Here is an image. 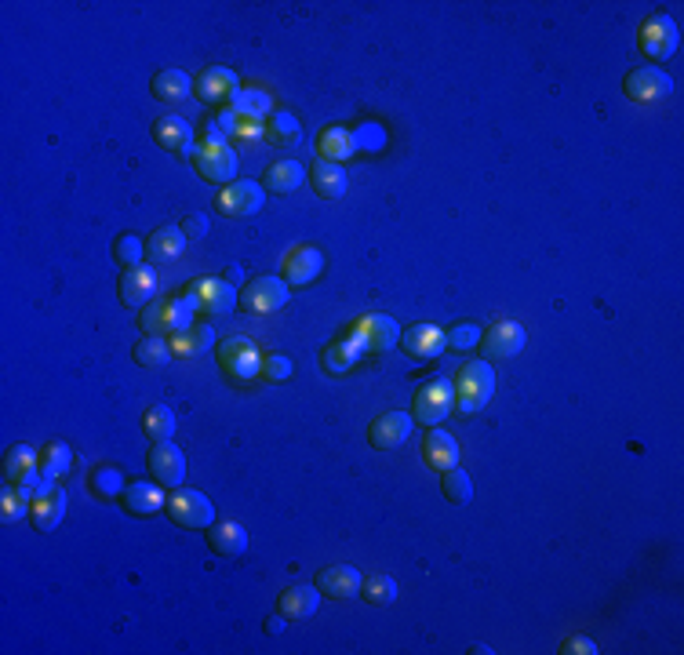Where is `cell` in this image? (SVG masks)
I'll return each mask as SVG.
<instances>
[{
  "instance_id": "cell-11",
  "label": "cell",
  "mask_w": 684,
  "mask_h": 655,
  "mask_svg": "<svg viewBox=\"0 0 684 655\" xmlns=\"http://www.w3.org/2000/svg\"><path fill=\"white\" fill-rule=\"evenodd\" d=\"M237 91H241V81L230 66H208L197 77V99L208 102V106H233Z\"/></svg>"
},
{
  "instance_id": "cell-29",
  "label": "cell",
  "mask_w": 684,
  "mask_h": 655,
  "mask_svg": "<svg viewBox=\"0 0 684 655\" xmlns=\"http://www.w3.org/2000/svg\"><path fill=\"white\" fill-rule=\"evenodd\" d=\"M310 179H313V193L324 197V201H339L342 193H346V186H350V179H346V172H342V164H332V161L313 164Z\"/></svg>"
},
{
  "instance_id": "cell-25",
  "label": "cell",
  "mask_w": 684,
  "mask_h": 655,
  "mask_svg": "<svg viewBox=\"0 0 684 655\" xmlns=\"http://www.w3.org/2000/svg\"><path fill=\"white\" fill-rule=\"evenodd\" d=\"M186 252V233H182V226H157V230L146 237V255H150V262H175L179 255Z\"/></svg>"
},
{
  "instance_id": "cell-6",
  "label": "cell",
  "mask_w": 684,
  "mask_h": 655,
  "mask_svg": "<svg viewBox=\"0 0 684 655\" xmlns=\"http://www.w3.org/2000/svg\"><path fill=\"white\" fill-rule=\"evenodd\" d=\"M452 404H455V390L448 379H433V383H423L415 390V401H412V419L426 426H437L441 419L452 415Z\"/></svg>"
},
{
  "instance_id": "cell-47",
  "label": "cell",
  "mask_w": 684,
  "mask_h": 655,
  "mask_svg": "<svg viewBox=\"0 0 684 655\" xmlns=\"http://www.w3.org/2000/svg\"><path fill=\"white\" fill-rule=\"evenodd\" d=\"M561 652L564 655H597L601 648H597L590 637H568V641L561 645Z\"/></svg>"
},
{
  "instance_id": "cell-34",
  "label": "cell",
  "mask_w": 684,
  "mask_h": 655,
  "mask_svg": "<svg viewBox=\"0 0 684 655\" xmlns=\"http://www.w3.org/2000/svg\"><path fill=\"white\" fill-rule=\"evenodd\" d=\"M142 434L150 437L153 444L171 441V434H175V415H171L168 404H153V408H146V415H142Z\"/></svg>"
},
{
  "instance_id": "cell-37",
  "label": "cell",
  "mask_w": 684,
  "mask_h": 655,
  "mask_svg": "<svg viewBox=\"0 0 684 655\" xmlns=\"http://www.w3.org/2000/svg\"><path fill=\"white\" fill-rule=\"evenodd\" d=\"M397 594H401V586H397V579H390V575H368V579L361 583V597L375 608L393 605Z\"/></svg>"
},
{
  "instance_id": "cell-20",
  "label": "cell",
  "mask_w": 684,
  "mask_h": 655,
  "mask_svg": "<svg viewBox=\"0 0 684 655\" xmlns=\"http://www.w3.org/2000/svg\"><path fill=\"white\" fill-rule=\"evenodd\" d=\"M124 510L135 517H150V514H161L164 503H168V495L161 492V484L157 481H135V484H124Z\"/></svg>"
},
{
  "instance_id": "cell-4",
  "label": "cell",
  "mask_w": 684,
  "mask_h": 655,
  "mask_svg": "<svg viewBox=\"0 0 684 655\" xmlns=\"http://www.w3.org/2000/svg\"><path fill=\"white\" fill-rule=\"evenodd\" d=\"M193 164H197V175L204 182H212V186H226L237 175V153L226 146V139L222 142L204 139L197 146V153H193Z\"/></svg>"
},
{
  "instance_id": "cell-46",
  "label": "cell",
  "mask_w": 684,
  "mask_h": 655,
  "mask_svg": "<svg viewBox=\"0 0 684 655\" xmlns=\"http://www.w3.org/2000/svg\"><path fill=\"white\" fill-rule=\"evenodd\" d=\"M26 503H30V499H26V495H19V492H4V506H0V510H4V521H22V517H26Z\"/></svg>"
},
{
  "instance_id": "cell-9",
  "label": "cell",
  "mask_w": 684,
  "mask_h": 655,
  "mask_svg": "<svg viewBox=\"0 0 684 655\" xmlns=\"http://www.w3.org/2000/svg\"><path fill=\"white\" fill-rule=\"evenodd\" d=\"M219 368L230 379H255L262 368V353L255 350L248 339H226V343L219 346Z\"/></svg>"
},
{
  "instance_id": "cell-15",
  "label": "cell",
  "mask_w": 684,
  "mask_h": 655,
  "mask_svg": "<svg viewBox=\"0 0 684 655\" xmlns=\"http://www.w3.org/2000/svg\"><path fill=\"white\" fill-rule=\"evenodd\" d=\"M62 514H66V492L55 481H41V488H37V495H33L30 503L33 528L37 532H55Z\"/></svg>"
},
{
  "instance_id": "cell-7",
  "label": "cell",
  "mask_w": 684,
  "mask_h": 655,
  "mask_svg": "<svg viewBox=\"0 0 684 655\" xmlns=\"http://www.w3.org/2000/svg\"><path fill=\"white\" fill-rule=\"evenodd\" d=\"M146 470L153 474V481L161 488H182L186 481V455H182L179 444H153L150 455H146Z\"/></svg>"
},
{
  "instance_id": "cell-40",
  "label": "cell",
  "mask_w": 684,
  "mask_h": 655,
  "mask_svg": "<svg viewBox=\"0 0 684 655\" xmlns=\"http://www.w3.org/2000/svg\"><path fill=\"white\" fill-rule=\"evenodd\" d=\"M357 357H361V346H357L353 335H346L342 343L328 346V353H324V368H328V372H346Z\"/></svg>"
},
{
  "instance_id": "cell-17",
  "label": "cell",
  "mask_w": 684,
  "mask_h": 655,
  "mask_svg": "<svg viewBox=\"0 0 684 655\" xmlns=\"http://www.w3.org/2000/svg\"><path fill=\"white\" fill-rule=\"evenodd\" d=\"M524 339L528 335H524V328L517 321H499L481 335V353L492 357V361H510V357H517L524 350Z\"/></svg>"
},
{
  "instance_id": "cell-24",
  "label": "cell",
  "mask_w": 684,
  "mask_h": 655,
  "mask_svg": "<svg viewBox=\"0 0 684 655\" xmlns=\"http://www.w3.org/2000/svg\"><path fill=\"white\" fill-rule=\"evenodd\" d=\"M423 459H426V466H433V470H441L444 474L448 466H459V444H455V437L448 434V430L433 426V430H426Z\"/></svg>"
},
{
  "instance_id": "cell-39",
  "label": "cell",
  "mask_w": 684,
  "mask_h": 655,
  "mask_svg": "<svg viewBox=\"0 0 684 655\" xmlns=\"http://www.w3.org/2000/svg\"><path fill=\"white\" fill-rule=\"evenodd\" d=\"M241 121H259V117H266L270 113V95L266 91H237V99H233V106H230Z\"/></svg>"
},
{
  "instance_id": "cell-12",
  "label": "cell",
  "mask_w": 684,
  "mask_h": 655,
  "mask_svg": "<svg viewBox=\"0 0 684 655\" xmlns=\"http://www.w3.org/2000/svg\"><path fill=\"white\" fill-rule=\"evenodd\" d=\"M623 91H626V99H634V102H659L674 91V81H670V73H663L659 66H641V70L626 73Z\"/></svg>"
},
{
  "instance_id": "cell-45",
  "label": "cell",
  "mask_w": 684,
  "mask_h": 655,
  "mask_svg": "<svg viewBox=\"0 0 684 655\" xmlns=\"http://www.w3.org/2000/svg\"><path fill=\"white\" fill-rule=\"evenodd\" d=\"M259 375H262V379H270V383H281V379H288V375H292V361H288L284 353H266V357H262Z\"/></svg>"
},
{
  "instance_id": "cell-13",
  "label": "cell",
  "mask_w": 684,
  "mask_h": 655,
  "mask_svg": "<svg viewBox=\"0 0 684 655\" xmlns=\"http://www.w3.org/2000/svg\"><path fill=\"white\" fill-rule=\"evenodd\" d=\"M412 430H415L412 412H383L372 426H368V441H372V448H379V452H393V448H401V444L412 437Z\"/></svg>"
},
{
  "instance_id": "cell-28",
  "label": "cell",
  "mask_w": 684,
  "mask_h": 655,
  "mask_svg": "<svg viewBox=\"0 0 684 655\" xmlns=\"http://www.w3.org/2000/svg\"><path fill=\"white\" fill-rule=\"evenodd\" d=\"M37 463H41V452H33L30 444H15V448L4 455V477H8V484L37 481V477H41Z\"/></svg>"
},
{
  "instance_id": "cell-2",
  "label": "cell",
  "mask_w": 684,
  "mask_h": 655,
  "mask_svg": "<svg viewBox=\"0 0 684 655\" xmlns=\"http://www.w3.org/2000/svg\"><path fill=\"white\" fill-rule=\"evenodd\" d=\"M455 404H459V412L463 415H473L481 412L484 404L492 401L495 393V372L488 361H466L463 368H459V375H455Z\"/></svg>"
},
{
  "instance_id": "cell-49",
  "label": "cell",
  "mask_w": 684,
  "mask_h": 655,
  "mask_svg": "<svg viewBox=\"0 0 684 655\" xmlns=\"http://www.w3.org/2000/svg\"><path fill=\"white\" fill-rule=\"evenodd\" d=\"M284 623H288V619H284V615L277 612V615H273V619H270V623H266V634H270V637H277V634H281V630H284Z\"/></svg>"
},
{
  "instance_id": "cell-30",
  "label": "cell",
  "mask_w": 684,
  "mask_h": 655,
  "mask_svg": "<svg viewBox=\"0 0 684 655\" xmlns=\"http://www.w3.org/2000/svg\"><path fill=\"white\" fill-rule=\"evenodd\" d=\"M168 343H171V353H175V357H197V353L212 350L215 346V328L212 324L197 321V324H190L186 332L171 335Z\"/></svg>"
},
{
  "instance_id": "cell-21",
  "label": "cell",
  "mask_w": 684,
  "mask_h": 655,
  "mask_svg": "<svg viewBox=\"0 0 684 655\" xmlns=\"http://www.w3.org/2000/svg\"><path fill=\"white\" fill-rule=\"evenodd\" d=\"M401 350L415 361H430L444 350V332L437 324H412L408 332H401Z\"/></svg>"
},
{
  "instance_id": "cell-42",
  "label": "cell",
  "mask_w": 684,
  "mask_h": 655,
  "mask_svg": "<svg viewBox=\"0 0 684 655\" xmlns=\"http://www.w3.org/2000/svg\"><path fill=\"white\" fill-rule=\"evenodd\" d=\"M91 492L102 495V499H110V495H121L124 492L121 470H113V466H99V470L91 474Z\"/></svg>"
},
{
  "instance_id": "cell-48",
  "label": "cell",
  "mask_w": 684,
  "mask_h": 655,
  "mask_svg": "<svg viewBox=\"0 0 684 655\" xmlns=\"http://www.w3.org/2000/svg\"><path fill=\"white\" fill-rule=\"evenodd\" d=\"M182 233H186V241H201L204 233H208V219L204 215H190V219L182 222Z\"/></svg>"
},
{
  "instance_id": "cell-23",
  "label": "cell",
  "mask_w": 684,
  "mask_h": 655,
  "mask_svg": "<svg viewBox=\"0 0 684 655\" xmlns=\"http://www.w3.org/2000/svg\"><path fill=\"white\" fill-rule=\"evenodd\" d=\"M153 139H157L161 150L179 153V157H190L193 150V128L182 117H161V121H153Z\"/></svg>"
},
{
  "instance_id": "cell-18",
  "label": "cell",
  "mask_w": 684,
  "mask_h": 655,
  "mask_svg": "<svg viewBox=\"0 0 684 655\" xmlns=\"http://www.w3.org/2000/svg\"><path fill=\"white\" fill-rule=\"evenodd\" d=\"M117 292H121V303L128 310H139V306L153 303V295H157V270L139 262V266H128L121 273V284H117Z\"/></svg>"
},
{
  "instance_id": "cell-26",
  "label": "cell",
  "mask_w": 684,
  "mask_h": 655,
  "mask_svg": "<svg viewBox=\"0 0 684 655\" xmlns=\"http://www.w3.org/2000/svg\"><path fill=\"white\" fill-rule=\"evenodd\" d=\"M324 270V255L317 248H295L284 259V281L288 284H310L317 281Z\"/></svg>"
},
{
  "instance_id": "cell-36",
  "label": "cell",
  "mask_w": 684,
  "mask_h": 655,
  "mask_svg": "<svg viewBox=\"0 0 684 655\" xmlns=\"http://www.w3.org/2000/svg\"><path fill=\"white\" fill-rule=\"evenodd\" d=\"M321 161H332V164H339V161H346L350 153H357V135L353 131H342V128H328L321 135Z\"/></svg>"
},
{
  "instance_id": "cell-22",
  "label": "cell",
  "mask_w": 684,
  "mask_h": 655,
  "mask_svg": "<svg viewBox=\"0 0 684 655\" xmlns=\"http://www.w3.org/2000/svg\"><path fill=\"white\" fill-rule=\"evenodd\" d=\"M321 608V590L317 586H288L281 597H277V612L292 623H302V619H313Z\"/></svg>"
},
{
  "instance_id": "cell-14",
  "label": "cell",
  "mask_w": 684,
  "mask_h": 655,
  "mask_svg": "<svg viewBox=\"0 0 684 655\" xmlns=\"http://www.w3.org/2000/svg\"><path fill=\"white\" fill-rule=\"evenodd\" d=\"M186 295H190L193 303H197V310L204 313H230L233 306H237V288L233 284H226L222 277H201V281H193L190 288H186Z\"/></svg>"
},
{
  "instance_id": "cell-3",
  "label": "cell",
  "mask_w": 684,
  "mask_h": 655,
  "mask_svg": "<svg viewBox=\"0 0 684 655\" xmlns=\"http://www.w3.org/2000/svg\"><path fill=\"white\" fill-rule=\"evenodd\" d=\"M168 517L182 528H197V532H208L215 524V506L212 499L197 488H171L168 503H164Z\"/></svg>"
},
{
  "instance_id": "cell-32",
  "label": "cell",
  "mask_w": 684,
  "mask_h": 655,
  "mask_svg": "<svg viewBox=\"0 0 684 655\" xmlns=\"http://www.w3.org/2000/svg\"><path fill=\"white\" fill-rule=\"evenodd\" d=\"M190 88H193V77L186 70H161L150 84L153 99L161 102H182L190 95Z\"/></svg>"
},
{
  "instance_id": "cell-43",
  "label": "cell",
  "mask_w": 684,
  "mask_h": 655,
  "mask_svg": "<svg viewBox=\"0 0 684 655\" xmlns=\"http://www.w3.org/2000/svg\"><path fill=\"white\" fill-rule=\"evenodd\" d=\"M270 139L273 142H288V146H292V142H299V135H302V128H299V121H295L292 113H273L270 117Z\"/></svg>"
},
{
  "instance_id": "cell-41",
  "label": "cell",
  "mask_w": 684,
  "mask_h": 655,
  "mask_svg": "<svg viewBox=\"0 0 684 655\" xmlns=\"http://www.w3.org/2000/svg\"><path fill=\"white\" fill-rule=\"evenodd\" d=\"M142 255H146V241H142L139 233H121V237L113 241V259L121 262L124 270H128V266H139Z\"/></svg>"
},
{
  "instance_id": "cell-35",
  "label": "cell",
  "mask_w": 684,
  "mask_h": 655,
  "mask_svg": "<svg viewBox=\"0 0 684 655\" xmlns=\"http://www.w3.org/2000/svg\"><path fill=\"white\" fill-rule=\"evenodd\" d=\"M73 463V452H70V444H62V441H51L44 444V452H41V463H37V470H41L44 481H59L66 470H70Z\"/></svg>"
},
{
  "instance_id": "cell-44",
  "label": "cell",
  "mask_w": 684,
  "mask_h": 655,
  "mask_svg": "<svg viewBox=\"0 0 684 655\" xmlns=\"http://www.w3.org/2000/svg\"><path fill=\"white\" fill-rule=\"evenodd\" d=\"M481 343V328L477 324H455L452 332H444V346H455V350H470V346Z\"/></svg>"
},
{
  "instance_id": "cell-33",
  "label": "cell",
  "mask_w": 684,
  "mask_h": 655,
  "mask_svg": "<svg viewBox=\"0 0 684 655\" xmlns=\"http://www.w3.org/2000/svg\"><path fill=\"white\" fill-rule=\"evenodd\" d=\"M131 357H135V364H139V368H164V364H168L175 353H171L168 339H161V335H146V339H139V343H135Z\"/></svg>"
},
{
  "instance_id": "cell-19",
  "label": "cell",
  "mask_w": 684,
  "mask_h": 655,
  "mask_svg": "<svg viewBox=\"0 0 684 655\" xmlns=\"http://www.w3.org/2000/svg\"><path fill=\"white\" fill-rule=\"evenodd\" d=\"M361 572L353 565H328L317 572L313 586L321 590V597H332V601H346V597H357L361 594Z\"/></svg>"
},
{
  "instance_id": "cell-1",
  "label": "cell",
  "mask_w": 684,
  "mask_h": 655,
  "mask_svg": "<svg viewBox=\"0 0 684 655\" xmlns=\"http://www.w3.org/2000/svg\"><path fill=\"white\" fill-rule=\"evenodd\" d=\"M193 313H197V303L190 295H164V299H153V303L142 306L139 324L146 335H161V339H171V335L186 332L193 324Z\"/></svg>"
},
{
  "instance_id": "cell-38",
  "label": "cell",
  "mask_w": 684,
  "mask_h": 655,
  "mask_svg": "<svg viewBox=\"0 0 684 655\" xmlns=\"http://www.w3.org/2000/svg\"><path fill=\"white\" fill-rule=\"evenodd\" d=\"M441 492H444V499H448V503L466 506L473 499L470 474H466L463 466H448V470H444V477H441Z\"/></svg>"
},
{
  "instance_id": "cell-8",
  "label": "cell",
  "mask_w": 684,
  "mask_h": 655,
  "mask_svg": "<svg viewBox=\"0 0 684 655\" xmlns=\"http://www.w3.org/2000/svg\"><path fill=\"white\" fill-rule=\"evenodd\" d=\"M350 335L357 339L361 353H390L393 346L401 343V328H397L386 313H372V317L357 321V328H353Z\"/></svg>"
},
{
  "instance_id": "cell-27",
  "label": "cell",
  "mask_w": 684,
  "mask_h": 655,
  "mask_svg": "<svg viewBox=\"0 0 684 655\" xmlns=\"http://www.w3.org/2000/svg\"><path fill=\"white\" fill-rule=\"evenodd\" d=\"M208 546L219 557H241L248 550V532L237 521H215L208 528Z\"/></svg>"
},
{
  "instance_id": "cell-31",
  "label": "cell",
  "mask_w": 684,
  "mask_h": 655,
  "mask_svg": "<svg viewBox=\"0 0 684 655\" xmlns=\"http://www.w3.org/2000/svg\"><path fill=\"white\" fill-rule=\"evenodd\" d=\"M302 179H306V168H302L299 161H277L266 168V175H262V190L266 193H292L302 186Z\"/></svg>"
},
{
  "instance_id": "cell-10",
  "label": "cell",
  "mask_w": 684,
  "mask_h": 655,
  "mask_svg": "<svg viewBox=\"0 0 684 655\" xmlns=\"http://www.w3.org/2000/svg\"><path fill=\"white\" fill-rule=\"evenodd\" d=\"M262 201H266V190L262 182H230L226 190L219 193V212L230 215V219H248V215L262 212Z\"/></svg>"
},
{
  "instance_id": "cell-5",
  "label": "cell",
  "mask_w": 684,
  "mask_h": 655,
  "mask_svg": "<svg viewBox=\"0 0 684 655\" xmlns=\"http://www.w3.org/2000/svg\"><path fill=\"white\" fill-rule=\"evenodd\" d=\"M288 281L281 277H255L244 284V292L237 295V306L244 313H277L281 306H288Z\"/></svg>"
},
{
  "instance_id": "cell-16",
  "label": "cell",
  "mask_w": 684,
  "mask_h": 655,
  "mask_svg": "<svg viewBox=\"0 0 684 655\" xmlns=\"http://www.w3.org/2000/svg\"><path fill=\"white\" fill-rule=\"evenodd\" d=\"M681 44V33H677V22L670 15H655L648 26L641 30V51L652 62H666Z\"/></svg>"
}]
</instances>
